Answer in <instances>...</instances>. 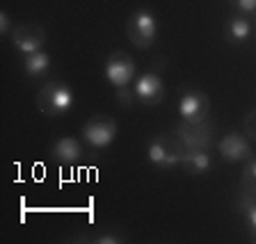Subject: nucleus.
<instances>
[{"instance_id":"nucleus-1","label":"nucleus","mask_w":256,"mask_h":244,"mask_svg":"<svg viewBox=\"0 0 256 244\" xmlns=\"http://www.w3.org/2000/svg\"><path fill=\"white\" fill-rule=\"evenodd\" d=\"M183 155H186V144L181 142V137L176 133L158 135L149 144V151H146L149 162L160 167V169H172V167L181 165Z\"/></svg>"},{"instance_id":"nucleus-2","label":"nucleus","mask_w":256,"mask_h":244,"mask_svg":"<svg viewBox=\"0 0 256 244\" xmlns=\"http://www.w3.org/2000/svg\"><path fill=\"white\" fill-rule=\"evenodd\" d=\"M71 105H74V91L60 80L46 82L37 94V107L46 117H62L71 110Z\"/></svg>"},{"instance_id":"nucleus-3","label":"nucleus","mask_w":256,"mask_h":244,"mask_svg":"<svg viewBox=\"0 0 256 244\" xmlns=\"http://www.w3.org/2000/svg\"><path fill=\"white\" fill-rule=\"evenodd\" d=\"M174 133L186 144V151H208L215 139V126L210 119H204V121H183L181 119Z\"/></svg>"},{"instance_id":"nucleus-4","label":"nucleus","mask_w":256,"mask_h":244,"mask_svg":"<svg viewBox=\"0 0 256 244\" xmlns=\"http://www.w3.org/2000/svg\"><path fill=\"white\" fill-rule=\"evenodd\" d=\"M126 34L130 39V43L140 50L151 48L156 43V37H158V25H156L154 14L146 9L135 11L126 23Z\"/></svg>"},{"instance_id":"nucleus-5","label":"nucleus","mask_w":256,"mask_h":244,"mask_svg":"<svg viewBox=\"0 0 256 244\" xmlns=\"http://www.w3.org/2000/svg\"><path fill=\"white\" fill-rule=\"evenodd\" d=\"M80 135L92 149H106L117 137V121L108 114H96V117L85 121Z\"/></svg>"},{"instance_id":"nucleus-6","label":"nucleus","mask_w":256,"mask_h":244,"mask_svg":"<svg viewBox=\"0 0 256 244\" xmlns=\"http://www.w3.org/2000/svg\"><path fill=\"white\" fill-rule=\"evenodd\" d=\"M12 46L23 55L37 53V50H44V43H46V32H44L42 25L37 23H21L16 25L10 34Z\"/></svg>"},{"instance_id":"nucleus-7","label":"nucleus","mask_w":256,"mask_h":244,"mask_svg":"<svg viewBox=\"0 0 256 244\" xmlns=\"http://www.w3.org/2000/svg\"><path fill=\"white\" fill-rule=\"evenodd\" d=\"M135 78V62L126 53H112L106 62V80L112 87H128Z\"/></svg>"},{"instance_id":"nucleus-8","label":"nucleus","mask_w":256,"mask_h":244,"mask_svg":"<svg viewBox=\"0 0 256 244\" xmlns=\"http://www.w3.org/2000/svg\"><path fill=\"white\" fill-rule=\"evenodd\" d=\"M210 98L199 89H188L178 101V114L183 121H204L208 119Z\"/></svg>"},{"instance_id":"nucleus-9","label":"nucleus","mask_w":256,"mask_h":244,"mask_svg":"<svg viewBox=\"0 0 256 244\" xmlns=\"http://www.w3.org/2000/svg\"><path fill=\"white\" fill-rule=\"evenodd\" d=\"M135 94H138V101L142 105H158L162 98H165V85L160 80L158 73L149 71V73H142L135 80Z\"/></svg>"},{"instance_id":"nucleus-10","label":"nucleus","mask_w":256,"mask_h":244,"mask_svg":"<svg viewBox=\"0 0 256 244\" xmlns=\"http://www.w3.org/2000/svg\"><path fill=\"white\" fill-rule=\"evenodd\" d=\"M220 155L226 162H245L252 158V146L247 142L245 135H240L238 130H229L220 142Z\"/></svg>"},{"instance_id":"nucleus-11","label":"nucleus","mask_w":256,"mask_h":244,"mask_svg":"<svg viewBox=\"0 0 256 244\" xmlns=\"http://www.w3.org/2000/svg\"><path fill=\"white\" fill-rule=\"evenodd\" d=\"M50 155H53V160L62 162V165H76L82 158V146H80V142L76 137H62L53 144Z\"/></svg>"},{"instance_id":"nucleus-12","label":"nucleus","mask_w":256,"mask_h":244,"mask_svg":"<svg viewBox=\"0 0 256 244\" xmlns=\"http://www.w3.org/2000/svg\"><path fill=\"white\" fill-rule=\"evenodd\" d=\"M181 167L190 176H202L210 169V155H208V151H186Z\"/></svg>"},{"instance_id":"nucleus-13","label":"nucleus","mask_w":256,"mask_h":244,"mask_svg":"<svg viewBox=\"0 0 256 244\" xmlns=\"http://www.w3.org/2000/svg\"><path fill=\"white\" fill-rule=\"evenodd\" d=\"M250 37H252V25L245 16L238 14L234 18H229V23H226V41L240 46V43H245Z\"/></svg>"},{"instance_id":"nucleus-14","label":"nucleus","mask_w":256,"mask_h":244,"mask_svg":"<svg viewBox=\"0 0 256 244\" xmlns=\"http://www.w3.org/2000/svg\"><path fill=\"white\" fill-rule=\"evenodd\" d=\"M236 208L240 210V215H245L247 229H250V235H252V242H256V194L242 192V194L236 199Z\"/></svg>"},{"instance_id":"nucleus-15","label":"nucleus","mask_w":256,"mask_h":244,"mask_svg":"<svg viewBox=\"0 0 256 244\" xmlns=\"http://www.w3.org/2000/svg\"><path fill=\"white\" fill-rule=\"evenodd\" d=\"M23 69H26V73L30 75V78H39V75H44L50 69V57H48V53H44V50L30 53L23 59Z\"/></svg>"},{"instance_id":"nucleus-16","label":"nucleus","mask_w":256,"mask_h":244,"mask_svg":"<svg viewBox=\"0 0 256 244\" xmlns=\"http://www.w3.org/2000/svg\"><path fill=\"white\" fill-rule=\"evenodd\" d=\"M242 190L256 194V158H250L242 167Z\"/></svg>"},{"instance_id":"nucleus-17","label":"nucleus","mask_w":256,"mask_h":244,"mask_svg":"<svg viewBox=\"0 0 256 244\" xmlns=\"http://www.w3.org/2000/svg\"><path fill=\"white\" fill-rule=\"evenodd\" d=\"M114 98H117V103L124 107V110H130V107L135 105V98H138V94H135V89H130V87H117V91H114Z\"/></svg>"},{"instance_id":"nucleus-18","label":"nucleus","mask_w":256,"mask_h":244,"mask_svg":"<svg viewBox=\"0 0 256 244\" xmlns=\"http://www.w3.org/2000/svg\"><path fill=\"white\" fill-rule=\"evenodd\" d=\"M229 5L245 16H256V0H229Z\"/></svg>"},{"instance_id":"nucleus-19","label":"nucleus","mask_w":256,"mask_h":244,"mask_svg":"<svg viewBox=\"0 0 256 244\" xmlns=\"http://www.w3.org/2000/svg\"><path fill=\"white\" fill-rule=\"evenodd\" d=\"M245 130H247V135H250V137L256 142V110L247 112V117H245Z\"/></svg>"},{"instance_id":"nucleus-20","label":"nucleus","mask_w":256,"mask_h":244,"mask_svg":"<svg viewBox=\"0 0 256 244\" xmlns=\"http://www.w3.org/2000/svg\"><path fill=\"white\" fill-rule=\"evenodd\" d=\"M94 242L96 244H119V242H124V240L114 233H103V235H96Z\"/></svg>"},{"instance_id":"nucleus-21","label":"nucleus","mask_w":256,"mask_h":244,"mask_svg":"<svg viewBox=\"0 0 256 244\" xmlns=\"http://www.w3.org/2000/svg\"><path fill=\"white\" fill-rule=\"evenodd\" d=\"M0 32H2V37H5V34H12V30H10V14H7V11H0Z\"/></svg>"}]
</instances>
